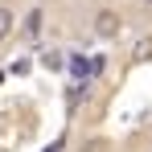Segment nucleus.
Here are the masks:
<instances>
[{
  "mask_svg": "<svg viewBox=\"0 0 152 152\" xmlns=\"http://www.w3.org/2000/svg\"><path fill=\"white\" fill-rule=\"evenodd\" d=\"M95 37H103V41H115L119 37V29H124V17L111 8V4H103V8H95Z\"/></svg>",
  "mask_w": 152,
  "mask_h": 152,
  "instance_id": "f257e3e1",
  "label": "nucleus"
},
{
  "mask_svg": "<svg viewBox=\"0 0 152 152\" xmlns=\"http://www.w3.org/2000/svg\"><path fill=\"white\" fill-rule=\"evenodd\" d=\"M66 70L74 78V86H82L86 78H95V62H86L82 53H70V58H66Z\"/></svg>",
  "mask_w": 152,
  "mask_h": 152,
  "instance_id": "f03ea898",
  "label": "nucleus"
},
{
  "mask_svg": "<svg viewBox=\"0 0 152 152\" xmlns=\"http://www.w3.org/2000/svg\"><path fill=\"white\" fill-rule=\"evenodd\" d=\"M132 62H136V66L152 62V37H140V41H136V50H132Z\"/></svg>",
  "mask_w": 152,
  "mask_h": 152,
  "instance_id": "7ed1b4c3",
  "label": "nucleus"
},
{
  "mask_svg": "<svg viewBox=\"0 0 152 152\" xmlns=\"http://www.w3.org/2000/svg\"><path fill=\"white\" fill-rule=\"evenodd\" d=\"M12 25H17V12H12V8H4V4H0V41H4V37H8V33H12Z\"/></svg>",
  "mask_w": 152,
  "mask_h": 152,
  "instance_id": "20e7f679",
  "label": "nucleus"
},
{
  "mask_svg": "<svg viewBox=\"0 0 152 152\" xmlns=\"http://www.w3.org/2000/svg\"><path fill=\"white\" fill-rule=\"evenodd\" d=\"M41 21H45V17H41V8H29V17H25V33H29V37L41 29Z\"/></svg>",
  "mask_w": 152,
  "mask_h": 152,
  "instance_id": "39448f33",
  "label": "nucleus"
},
{
  "mask_svg": "<svg viewBox=\"0 0 152 152\" xmlns=\"http://www.w3.org/2000/svg\"><path fill=\"white\" fill-rule=\"evenodd\" d=\"M41 62H45V66H50V70H58V66H66V58H62V53H45V58H41Z\"/></svg>",
  "mask_w": 152,
  "mask_h": 152,
  "instance_id": "423d86ee",
  "label": "nucleus"
},
{
  "mask_svg": "<svg viewBox=\"0 0 152 152\" xmlns=\"http://www.w3.org/2000/svg\"><path fill=\"white\" fill-rule=\"evenodd\" d=\"M41 152H66V140H53L50 148H41Z\"/></svg>",
  "mask_w": 152,
  "mask_h": 152,
  "instance_id": "0eeeda50",
  "label": "nucleus"
},
{
  "mask_svg": "<svg viewBox=\"0 0 152 152\" xmlns=\"http://www.w3.org/2000/svg\"><path fill=\"white\" fill-rule=\"evenodd\" d=\"M4 78H8V74H4V70H0V86H4Z\"/></svg>",
  "mask_w": 152,
  "mask_h": 152,
  "instance_id": "6e6552de",
  "label": "nucleus"
},
{
  "mask_svg": "<svg viewBox=\"0 0 152 152\" xmlns=\"http://www.w3.org/2000/svg\"><path fill=\"white\" fill-rule=\"evenodd\" d=\"M140 4H144V8H152V0H140Z\"/></svg>",
  "mask_w": 152,
  "mask_h": 152,
  "instance_id": "1a4fd4ad",
  "label": "nucleus"
}]
</instances>
